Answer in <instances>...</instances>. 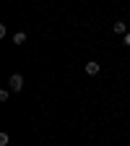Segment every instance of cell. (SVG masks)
<instances>
[{"label": "cell", "instance_id": "cell-5", "mask_svg": "<svg viewBox=\"0 0 130 146\" xmlns=\"http://www.w3.org/2000/svg\"><path fill=\"white\" fill-rule=\"evenodd\" d=\"M8 97H11V91H8V89L0 91V102H8Z\"/></svg>", "mask_w": 130, "mask_h": 146}, {"label": "cell", "instance_id": "cell-7", "mask_svg": "<svg viewBox=\"0 0 130 146\" xmlns=\"http://www.w3.org/2000/svg\"><path fill=\"white\" fill-rule=\"evenodd\" d=\"M122 44H127V47H130V31H127V34L122 36Z\"/></svg>", "mask_w": 130, "mask_h": 146}, {"label": "cell", "instance_id": "cell-4", "mask_svg": "<svg viewBox=\"0 0 130 146\" xmlns=\"http://www.w3.org/2000/svg\"><path fill=\"white\" fill-rule=\"evenodd\" d=\"M13 42H16V44H24V42H26V34H24V31L13 34Z\"/></svg>", "mask_w": 130, "mask_h": 146}, {"label": "cell", "instance_id": "cell-2", "mask_svg": "<svg viewBox=\"0 0 130 146\" xmlns=\"http://www.w3.org/2000/svg\"><path fill=\"white\" fill-rule=\"evenodd\" d=\"M86 73H88V76H96V73H99V63L96 60H88L86 63Z\"/></svg>", "mask_w": 130, "mask_h": 146}, {"label": "cell", "instance_id": "cell-1", "mask_svg": "<svg viewBox=\"0 0 130 146\" xmlns=\"http://www.w3.org/2000/svg\"><path fill=\"white\" fill-rule=\"evenodd\" d=\"M8 86H11V91H21L24 89V76L21 73H13V76L8 78Z\"/></svg>", "mask_w": 130, "mask_h": 146}, {"label": "cell", "instance_id": "cell-3", "mask_svg": "<svg viewBox=\"0 0 130 146\" xmlns=\"http://www.w3.org/2000/svg\"><path fill=\"white\" fill-rule=\"evenodd\" d=\"M112 29H115V34H127V26H125V21H115V24H112Z\"/></svg>", "mask_w": 130, "mask_h": 146}, {"label": "cell", "instance_id": "cell-6", "mask_svg": "<svg viewBox=\"0 0 130 146\" xmlns=\"http://www.w3.org/2000/svg\"><path fill=\"white\" fill-rule=\"evenodd\" d=\"M8 141H11L8 133H0V146H8Z\"/></svg>", "mask_w": 130, "mask_h": 146}]
</instances>
